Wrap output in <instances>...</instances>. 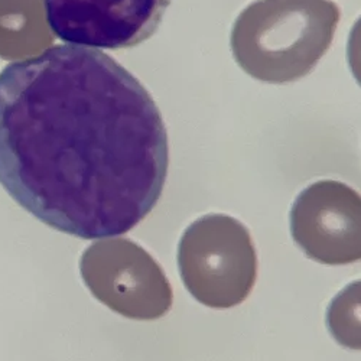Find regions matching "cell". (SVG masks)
Listing matches in <instances>:
<instances>
[{
    "mask_svg": "<svg viewBox=\"0 0 361 361\" xmlns=\"http://www.w3.org/2000/svg\"><path fill=\"white\" fill-rule=\"evenodd\" d=\"M85 286L102 304L130 319L150 321L168 314L173 293L162 267L128 238L90 246L81 257Z\"/></svg>",
    "mask_w": 361,
    "mask_h": 361,
    "instance_id": "277c9868",
    "label": "cell"
},
{
    "mask_svg": "<svg viewBox=\"0 0 361 361\" xmlns=\"http://www.w3.org/2000/svg\"><path fill=\"white\" fill-rule=\"evenodd\" d=\"M178 267L200 304L227 310L250 295L257 278V256L242 223L213 214L185 230L178 247Z\"/></svg>",
    "mask_w": 361,
    "mask_h": 361,
    "instance_id": "3957f363",
    "label": "cell"
},
{
    "mask_svg": "<svg viewBox=\"0 0 361 361\" xmlns=\"http://www.w3.org/2000/svg\"><path fill=\"white\" fill-rule=\"evenodd\" d=\"M172 0H42L52 34L94 49H125L152 37Z\"/></svg>",
    "mask_w": 361,
    "mask_h": 361,
    "instance_id": "5b68a950",
    "label": "cell"
},
{
    "mask_svg": "<svg viewBox=\"0 0 361 361\" xmlns=\"http://www.w3.org/2000/svg\"><path fill=\"white\" fill-rule=\"evenodd\" d=\"M338 20L340 11L331 0H256L233 25L231 51L249 75L290 82L318 64Z\"/></svg>",
    "mask_w": 361,
    "mask_h": 361,
    "instance_id": "7a4b0ae2",
    "label": "cell"
},
{
    "mask_svg": "<svg viewBox=\"0 0 361 361\" xmlns=\"http://www.w3.org/2000/svg\"><path fill=\"white\" fill-rule=\"evenodd\" d=\"M295 243L315 262L347 264L360 260V200L347 187L322 183L299 195L292 207Z\"/></svg>",
    "mask_w": 361,
    "mask_h": 361,
    "instance_id": "8992f818",
    "label": "cell"
},
{
    "mask_svg": "<svg viewBox=\"0 0 361 361\" xmlns=\"http://www.w3.org/2000/svg\"><path fill=\"white\" fill-rule=\"evenodd\" d=\"M168 169L159 107L106 52L54 45L0 71V185L47 226L125 234L157 207Z\"/></svg>",
    "mask_w": 361,
    "mask_h": 361,
    "instance_id": "6da1fadb",
    "label": "cell"
}]
</instances>
